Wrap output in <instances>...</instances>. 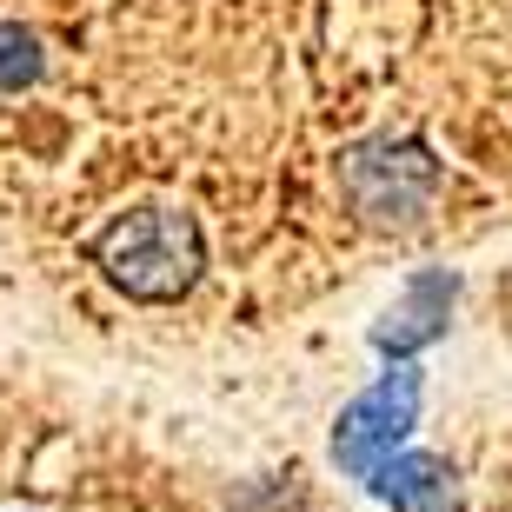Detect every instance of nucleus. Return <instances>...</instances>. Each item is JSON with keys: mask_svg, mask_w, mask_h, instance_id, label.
Listing matches in <instances>:
<instances>
[{"mask_svg": "<svg viewBox=\"0 0 512 512\" xmlns=\"http://www.w3.org/2000/svg\"><path fill=\"white\" fill-rule=\"evenodd\" d=\"M40 80V40L27 27H0V87H27Z\"/></svg>", "mask_w": 512, "mask_h": 512, "instance_id": "5", "label": "nucleus"}, {"mask_svg": "<svg viewBox=\"0 0 512 512\" xmlns=\"http://www.w3.org/2000/svg\"><path fill=\"white\" fill-rule=\"evenodd\" d=\"M413 406H419V373L413 366H399V373H386L373 393H360L353 406H346L340 419V459L353 466V473H373L386 453H393L399 439H406V426H413Z\"/></svg>", "mask_w": 512, "mask_h": 512, "instance_id": "2", "label": "nucleus"}, {"mask_svg": "<svg viewBox=\"0 0 512 512\" xmlns=\"http://www.w3.org/2000/svg\"><path fill=\"white\" fill-rule=\"evenodd\" d=\"M100 266L107 280L127 293V300H180L200 266H207V247H200V227L193 213H173V207H133L120 213L114 227L100 233Z\"/></svg>", "mask_w": 512, "mask_h": 512, "instance_id": "1", "label": "nucleus"}, {"mask_svg": "<svg viewBox=\"0 0 512 512\" xmlns=\"http://www.w3.org/2000/svg\"><path fill=\"white\" fill-rule=\"evenodd\" d=\"M346 187H353V200H360V213H386V220H406V213H419L426 200H433L439 173L426 153H386V160H353L346 167Z\"/></svg>", "mask_w": 512, "mask_h": 512, "instance_id": "3", "label": "nucleus"}, {"mask_svg": "<svg viewBox=\"0 0 512 512\" xmlns=\"http://www.w3.org/2000/svg\"><path fill=\"white\" fill-rule=\"evenodd\" d=\"M366 479H373V493L393 499L399 512H453V473H446V459H426V453L393 459L386 453Z\"/></svg>", "mask_w": 512, "mask_h": 512, "instance_id": "4", "label": "nucleus"}]
</instances>
